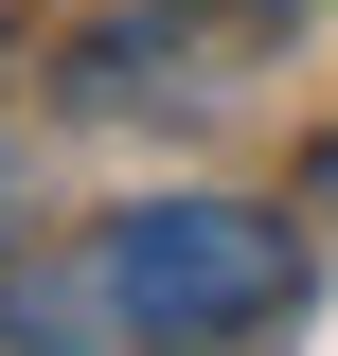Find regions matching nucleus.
<instances>
[{"label":"nucleus","instance_id":"obj_1","mask_svg":"<svg viewBox=\"0 0 338 356\" xmlns=\"http://www.w3.org/2000/svg\"><path fill=\"white\" fill-rule=\"evenodd\" d=\"M107 356H250L267 321H303V232L267 196H143L72 250V303Z\"/></svg>","mask_w":338,"mask_h":356},{"label":"nucleus","instance_id":"obj_2","mask_svg":"<svg viewBox=\"0 0 338 356\" xmlns=\"http://www.w3.org/2000/svg\"><path fill=\"white\" fill-rule=\"evenodd\" d=\"M303 0H143V18H89L72 36V107H232L267 36Z\"/></svg>","mask_w":338,"mask_h":356},{"label":"nucleus","instance_id":"obj_3","mask_svg":"<svg viewBox=\"0 0 338 356\" xmlns=\"http://www.w3.org/2000/svg\"><path fill=\"white\" fill-rule=\"evenodd\" d=\"M0 303H18V161H0Z\"/></svg>","mask_w":338,"mask_h":356}]
</instances>
